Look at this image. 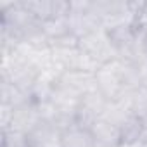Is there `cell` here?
I'll list each match as a JSON object with an SVG mask.
<instances>
[{
  "mask_svg": "<svg viewBox=\"0 0 147 147\" xmlns=\"http://www.w3.org/2000/svg\"><path fill=\"white\" fill-rule=\"evenodd\" d=\"M78 47L99 67L114 61V59H118V52L113 47V42L109 38L107 30H97L94 33H88V35L82 36L78 40Z\"/></svg>",
  "mask_w": 147,
  "mask_h": 147,
  "instance_id": "obj_1",
  "label": "cell"
},
{
  "mask_svg": "<svg viewBox=\"0 0 147 147\" xmlns=\"http://www.w3.org/2000/svg\"><path fill=\"white\" fill-rule=\"evenodd\" d=\"M90 131L95 147H121V130L118 123L100 118L90 126Z\"/></svg>",
  "mask_w": 147,
  "mask_h": 147,
  "instance_id": "obj_2",
  "label": "cell"
},
{
  "mask_svg": "<svg viewBox=\"0 0 147 147\" xmlns=\"http://www.w3.org/2000/svg\"><path fill=\"white\" fill-rule=\"evenodd\" d=\"M61 147H95L90 128L73 125L61 133Z\"/></svg>",
  "mask_w": 147,
  "mask_h": 147,
  "instance_id": "obj_3",
  "label": "cell"
},
{
  "mask_svg": "<svg viewBox=\"0 0 147 147\" xmlns=\"http://www.w3.org/2000/svg\"><path fill=\"white\" fill-rule=\"evenodd\" d=\"M2 147H30L28 137L16 130H2Z\"/></svg>",
  "mask_w": 147,
  "mask_h": 147,
  "instance_id": "obj_4",
  "label": "cell"
}]
</instances>
